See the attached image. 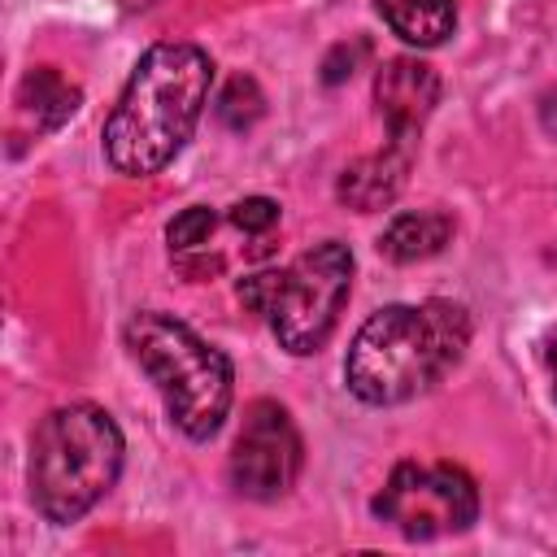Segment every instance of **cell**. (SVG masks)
<instances>
[{
    "label": "cell",
    "mask_w": 557,
    "mask_h": 557,
    "mask_svg": "<svg viewBox=\"0 0 557 557\" xmlns=\"http://www.w3.org/2000/svg\"><path fill=\"white\" fill-rule=\"evenodd\" d=\"M453 231H457L453 213H444V209H409V213H396L383 226L379 252L387 261H396V265H413V261H426V257L444 252Z\"/></svg>",
    "instance_id": "10"
},
{
    "label": "cell",
    "mask_w": 557,
    "mask_h": 557,
    "mask_svg": "<svg viewBox=\"0 0 557 557\" xmlns=\"http://www.w3.org/2000/svg\"><path fill=\"white\" fill-rule=\"evenodd\" d=\"M540 122H544V131H548V135H557V87L540 100Z\"/></svg>",
    "instance_id": "18"
},
{
    "label": "cell",
    "mask_w": 557,
    "mask_h": 557,
    "mask_svg": "<svg viewBox=\"0 0 557 557\" xmlns=\"http://www.w3.org/2000/svg\"><path fill=\"white\" fill-rule=\"evenodd\" d=\"M370 513L405 540H444L479 522V487L453 461H400L370 500Z\"/></svg>",
    "instance_id": "6"
},
{
    "label": "cell",
    "mask_w": 557,
    "mask_h": 557,
    "mask_svg": "<svg viewBox=\"0 0 557 557\" xmlns=\"http://www.w3.org/2000/svg\"><path fill=\"white\" fill-rule=\"evenodd\" d=\"M413 157H418V139L413 135H387L379 152H366L352 165H344V174L335 183L339 205H348L352 213H379V209H387L405 191L409 170H413Z\"/></svg>",
    "instance_id": "9"
},
{
    "label": "cell",
    "mask_w": 557,
    "mask_h": 557,
    "mask_svg": "<svg viewBox=\"0 0 557 557\" xmlns=\"http://www.w3.org/2000/svg\"><path fill=\"white\" fill-rule=\"evenodd\" d=\"M440 104V74L422 57H387L374 74V109L387 126V135H413L422 139L426 117Z\"/></svg>",
    "instance_id": "8"
},
{
    "label": "cell",
    "mask_w": 557,
    "mask_h": 557,
    "mask_svg": "<svg viewBox=\"0 0 557 557\" xmlns=\"http://www.w3.org/2000/svg\"><path fill=\"white\" fill-rule=\"evenodd\" d=\"M544 361H548V370H553V400H557V335L548 339V348H544Z\"/></svg>",
    "instance_id": "19"
},
{
    "label": "cell",
    "mask_w": 557,
    "mask_h": 557,
    "mask_svg": "<svg viewBox=\"0 0 557 557\" xmlns=\"http://www.w3.org/2000/svg\"><path fill=\"white\" fill-rule=\"evenodd\" d=\"M305 444L278 400H252L231 448V487L248 500H278L296 487Z\"/></svg>",
    "instance_id": "7"
},
{
    "label": "cell",
    "mask_w": 557,
    "mask_h": 557,
    "mask_svg": "<svg viewBox=\"0 0 557 557\" xmlns=\"http://www.w3.org/2000/svg\"><path fill=\"white\" fill-rule=\"evenodd\" d=\"M213 226H218V213H213L209 205H191V209H183V213L165 226L170 252H196V248L213 235Z\"/></svg>",
    "instance_id": "14"
},
{
    "label": "cell",
    "mask_w": 557,
    "mask_h": 557,
    "mask_svg": "<svg viewBox=\"0 0 557 557\" xmlns=\"http://www.w3.org/2000/svg\"><path fill=\"white\" fill-rule=\"evenodd\" d=\"M374 9L409 48H440L457 26V0H374Z\"/></svg>",
    "instance_id": "11"
},
{
    "label": "cell",
    "mask_w": 557,
    "mask_h": 557,
    "mask_svg": "<svg viewBox=\"0 0 557 557\" xmlns=\"http://www.w3.org/2000/svg\"><path fill=\"white\" fill-rule=\"evenodd\" d=\"M274 274H278V270H257V274L239 278V287H235L239 305L265 318V309H270V300H274Z\"/></svg>",
    "instance_id": "17"
},
{
    "label": "cell",
    "mask_w": 557,
    "mask_h": 557,
    "mask_svg": "<svg viewBox=\"0 0 557 557\" xmlns=\"http://www.w3.org/2000/svg\"><path fill=\"white\" fill-rule=\"evenodd\" d=\"M213 87V57L200 44H152L104 117V157L126 178L161 174L191 139Z\"/></svg>",
    "instance_id": "1"
},
{
    "label": "cell",
    "mask_w": 557,
    "mask_h": 557,
    "mask_svg": "<svg viewBox=\"0 0 557 557\" xmlns=\"http://www.w3.org/2000/svg\"><path fill=\"white\" fill-rule=\"evenodd\" d=\"M370 52V44L366 39H352V44H335L326 57H322V83L326 87H339V83H348L352 74H357V65H361V57Z\"/></svg>",
    "instance_id": "15"
},
{
    "label": "cell",
    "mask_w": 557,
    "mask_h": 557,
    "mask_svg": "<svg viewBox=\"0 0 557 557\" xmlns=\"http://www.w3.org/2000/svg\"><path fill=\"white\" fill-rule=\"evenodd\" d=\"M122 457H126V440L109 409L91 400L57 405L30 431V457H26L30 505L52 527L78 522L117 483Z\"/></svg>",
    "instance_id": "3"
},
{
    "label": "cell",
    "mask_w": 557,
    "mask_h": 557,
    "mask_svg": "<svg viewBox=\"0 0 557 557\" xmlns=\"http://www.w3.org/2000/svg\"><path fill=\"white\" fill-rule=\"evenodd\" d=\"M261 113H265V96H261L257 78H248V74H235V78L218 91V100H213V117H218L226 131H248V126H257Z\"/></svg>",
    "instance_id": "13"
},
{
    "label": "cell",
    "mask_w": 557,
    "mask_h": 557,
    "mask_svg": "<svg viewBox=\"0 0 557 557\" xmlns=\"http://www.w3.org/2000/svg\"><path fill=\"white\" fill-rule=\"evenodd\" d=\"M231 222H235L244 235H265V231L278 222V200H270V196H244V200L231 209Z\"/></svg>",
    "instance_id": "16"
},
{
    "label": "cell",
    "mask_w": 557,
    "mask_h": 557,
    "mask_svg": "<svg viewBox=\"0 0 557 557\" xmlns=\"http://www.w3.org/2000/svg\"><path fill=\"white\" fill-rule=\"evenodd\" d=\"M122 344L157 387L165 418L191 444H205L222 431L235 400V370L218 344L200 339L187 322L161 309L131 313V322L122 326Z\"/></svg>",
    "instance_id": "4"
},
{
    "label": "cell",
    "mask_w": 557,
    "mask_h": 557,
    "mask_svg": "<svg viewBox=\"0 0 557 557\" xmlns=\"http://www.w3.org/2000/svg\"><path fill=\"white\" fill-rule=\"evenodd\" d=\"M352 292V248L339 239H322L309 252H300L292 265L274 274V300L265 309V322L292 357L318 352L335 322L339 309Z\"/></svg>",
    "instance_id": "5"
},
{
    "label": "cell",
    "mask_w": 557,
    "mask_h": 557,
    "mask_svg": "<svg viewBox=\"0 0 557 557\" xmlns=\"http://www.w3.org/2000/svg\"><path fill=\"white\" fill-rule=\"evenodd\" d=\"M474 335L470 309L444 296L374 309L344 357V387L374 409L409 405L444 383Z\"/></svg>",
    "instance_id": "2"
},
{
    "label": "cell",
    "mask_w": 557,
    "mask_h": 557,
    "mask_svg": "<svg viewBox=\"0 0 557 557\" xmlns=\"http://www.w3.org/2000/svg\"><path fill=\"white\" fill-rule=\"evenodd\" d=\"M17 104L35 117V131H57V126H65V122L78 113L83 91H78L74 83H65L61 70L35 65V70H26L22 83H17Z\"/></svg>",
    "instance_id": "12"
}]
</instances>
